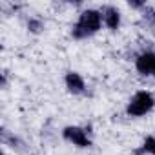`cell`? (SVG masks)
<instances>
[{"mask_svg":"<svg viewBox=\"0 0 155 155\" xmlns=\"http://www.w3.org/2000/svg\"><path fill=\"white\" fill-rule=\"evenodd\" d=\"M101 24H102V15L101 11H95V9H86L81 13L79 17V22H77L71 29V35L73 38H86V37H91L95 35L99 29H101Z\"/></svg>","mask_w":155,"mask_h":155,"instance_id":"1","label":"cell"},{"mask_svg":"<svg viewBox=\"0 0 155 155\" xmlns=\"http://www.w3.org/2000/svg\"><path fill=\"white\" fill-rule=\"evenodd\" d=\"M153 106H155V99L150 91H137L133 95V99L130 101V104L126 108V113L131 115V117H142L148 111H151Z\"/></svg>","mask_w":155,"mask_h":155,"instance_id":"2","label":"cell"},{"mask_svg":"<svg viewBox=\"0 0 155 155\" xmlns=\"http://www.w3.org/2000/svg\"><path fill=\"white\" fill-rule=\"evenodd\" d=\"M62 135L68 142H73L75 146H81V148H90L91 140L88 137V131L79 128V126H68L62 130Z\"/></svg>","mask_w":155,"mask_h":155,"instance_id":"3","label":"cell"},{"mask_svg":"<svg viewBox=\"0 0 155 155\" xmlns=\"http://www.w3.org/2000/svg\"><path fill=\"white\" fill-rule=\"evenodd\" d=\"M137 71L140 75H153L155 73V53L153 51H144L137 57Z\"/></svg>","mask_w":155,"mask_h":155,"instance_id":"4","label":"cell"},{"mask_svg":"<svg viewBox=\"0 0 155 155\" xmlns=\"http://www.w3.org/2000/svg\"><path fill=\"white\" fill-rule=\"evenodd\" d=\"M101 15H102V22L106 24L108 29L115 31L119 26H120V13L117 8H111V6H104L101 9Z\"/></svg>","mask_w":155,"mask_h":155,"instance_id":"5","label":"cell"},{"mask_svg":"<svg viewBox=\"0 0 155 155\" xmlns=\"http://www.w3.org/2000/svg\"><path fill=\"white\" fill-rule=\"evenodd\" d=\"M64 81H66V88H68L69 93H73V95H81V93H84L86 84H84V79H82L79 73L69 71V73L66 75Z\"/></svg>","mask_w":155,"mask_h":155,"instance_id":"6","label":"cell"},{"mask_svg":"<svg viewBox=\"0 0 155 155\" xmlns=\"http://www.w3.org/2000/svg\"><path fill=\"white\" fill-rule=\"evenodd\" d=\"M135 153H151V155H155V137H148V139L144 140L142 148L137 150Z\"/></svg>","mask_w":155,"mask_h":155,"instance_id":"7","label":"cell"},{"mask_svg":"<svg viewBox=\"0 0 155 155\" xmlns=\"http://www.w3.org/2000/svg\"><path fill=\"white\" fill-rule=\"evenodd\" d=\"M142 20L148 26H155V9H151L150 6H144L142 8Z\"/></svg>","mask_w":155,"mask_h":155,"instance_id":"8","label":"cell"},{"mask_svg":"<svg viewBox=\"0 0 155 155\" xmlns=\"http://www.w3.org/2000/svg\"><path fill=\"white\" fill-rule=\"evenodd\" d=\"M28 29H29L31 33H40V31L44 29V22L38 20V18H29V22H28Z\"/></svg>","mask_w":155,"mask_h":155,"instance_id":"9","label":"cell"},{"mask_svg":"<svg viewBox=\"0 0 155 155\" xmlns=\"http://www.w3.org/2000/svg\"><path fill=\"white\" fill-rule=\"evenodd\" d=\"M153 77H155V73H153Z\"/></svg>","mask_w":155,"mask_h":155,"instance_id":"10","label":"cell"}]
</instances>
